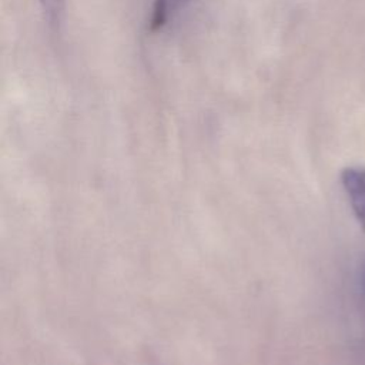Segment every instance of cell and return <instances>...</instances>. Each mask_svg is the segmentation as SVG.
Returning a JSON list of instances; mask_svg holds the SVG:
<instances>
[{
	"label": "cell",
	"mask_w": 365,
	"mask_h": 365,
	"mask_svg": "<svg viewBox=\"0 0 365 365\" xmlns=\"http://www.w3.org/2000/svg\"><path fill=\"white\" fill-rule=\"evenodd\" d=\"M44 16L51 27H57L64 13V0H40Z\"/></svg>",
	"instance_id": "cell-2"
},
{
	"label": "cell",
	"mask_w": 365,
	"mask_h": 365,
	"mask_svg": "<svg viewBox=\"0 0 365 365\" xmlns=\"http://www.w3.org/2000/svg\"><path fill=\"white\" fill-rule=\"evenodd\" d=\"M341 182L346 192L355 220L365 232V167H345L341 171Z\"/></svg>",
	"instance_id": "cell-1"
},
{
	"label": "cell",
	"mask_w": 365,
	"mask_h": 365,
	"mask_svg": "<svg viewBox=\"0 0 365 365\" xmlns=\"http://www.w3.org/2000/svg\"><path fill=\"white\" fill-rule=\"evenodd\" d=\"M171 11H170V4L168 0H154V6H153V16H151V21H150V29L158 30L161 29L168 17H170Z\"/></svg>",
	"instance_id": "cell-3"
},
{
	"label": "cell",
	"mask_w": 365,
	"mask_h": 365,
	"mask_svg": "<svg viewBox=\"0 0 365 365\" xmlns=\"http://www.w3.org/2000/svg\"><path fill=\"white\" fill-rule=\"evenodd\" d=\"M361 291H362V298H364V302H365V262H364L362 269H361Z\"/></svg>",
	"instance_id": "cell-5"
},
{
	"label": "cell",
	"mask_w": 365,
	"mask_h": 365,
	"mask_svg": "<svg viewBox=\"0 0 365 365\" xmlns=\"http://www.w3.org/2000/svg\"><path fill=\"white\" fill-rule=\"evenodd\" d=\"M191 0H168L170 4V11L173 13L174 10H178L180 7H184L185 4H188Z\"/></svg>",
	"instance_id": "cell-4"
}]
</instances>
